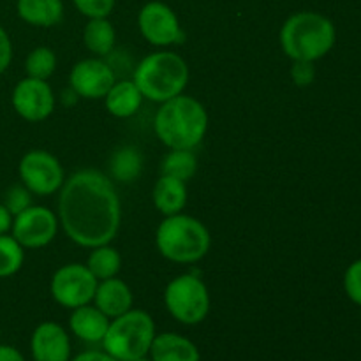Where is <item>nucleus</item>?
I'll return each instance as SVG.
<instances>
[{
    "label": "nucleus",
    "mask_w": 361,
    "mask_h": 361,
    "mask_svg": "<svg viewBox=\"0 0 361 361\" xmlns=\"http://www.w3.org/2000/svg\"><path fill=\"white\" fill-rule=\"evenodd\" d=\"M59 217L66 235L87 249L106 245L122 219L120 197L111 180L95 169H81L63 182Z\"/></svg>",
    "instance_id": "nucleus-1"
},
{
    "label": "nucleus",
    "mask_w": 361,
    "mask_h": 361,
    "mask_svg": "<svg viewBox=\"0 0 361 361\" xmlns=\"http://www.w3.org/2000/svg\"><path fill=\"white\" fill-rule=\"evenodd\" d=\"M161 143L171 150H194L208 130V113L190 95H176L162 102L154 120Z\"/></svg>",
    "instance_id": "nucleus-2"
},
{
    "label": "nucleus",
    "mask_w": 361,
    "mask_h": 361,
    "mask_svg": "<svg viewBox=\"0 0 361 361\" xmlns=\"http://www.w3.org/2000/svg\"><path fill=\"white\" fill-rule=\"evenodd\" d=\"M335 41L337 30L334 21L314 11L295 13L281 28V46L293 62H316L331 51Z\"/></svg>",
    "instance_id": "nucleus-3"
},
{
    "label": "nucleus",
    "mask_w": 361,
    "mask_h": 361,
    "mask_svg": "<svg viewBox=\"0 0 361 361\" xmlns=\"http://www.w3.org/2000/svg\"><path fill=\"white\" fill-rule=\"evenodd\" d=\"M133 81L140 88L143 99L162 104L183 94L189 81V67L176 53L157 51L137 63Z\"/></svg>",
    "instance_id": "nucleus-4"
},
{
    "label": "nucleus",
    "mask_w": 361,
    "mask_h": 361,
    "mask_svg": "<svg viewBox=\"0 0 361 361\" xmlns=\"http://www.w3.org/2000/svg\"><path fill=\"white\" fill-rule=\"evenodd\" d=\"M157 249L173 263H197L208 254L212 236L207 226L190 215H169L159 224L155 235Z\"/></svg>",
    "instance_id": "nucleus-5"
},
{
    "label": "nucleus",
    "mask_w": 361,
    "mask_h": 361,
    "mask_svg": "<svg viewBox=\"0 0 361 361\" xmlns=\"http://www.w3.org/2000/svg\"><path fill=\"white\" fill-rule=\"evenodd\" d=\"M155 323L145 310H127L109 321L102 338V349L118 361H133L148 356L155 338Z\"/></svg>",
    "instance_id": "nucleus-6"
},
{
    "label": "nucleus",
    "mask_w": 361,
    "mask_h": 361,
    "mask_svg": "<svg viewBox=\"0 0 361 361\" xmlns=\"http://www.w3.org/2000/svg\"><path fill=\"white\" fill-rule=\"evenodd\" d=\"M164 303L178 323L200 324L210 312V293L201 279L185 274L166 286Z\"/></svg>",
    "instance_id": "nucleus-7"
},
{
    "label": "nucleus",
    "mask_w": 361,
    "mask_h": 361,
    "mask_svg": "<svg viewBox=\"0 0 361 361\" xmlns=\"http://www.w3.org/2000/svg\"><path fill=\"white\" fill-rule=\"evenodd\" d=\"M99 281L92 275L87 264L71 263L59 268L51 279V296L66 309H78L94 302Z\"/></svg>",
    "instance_id": "nucleus-8"
},
{
    "label": "nucleus",
    "mask_w": 361,
    "mask_h": 361,
    "mask_svg": "<svg viewBox=\"0 0 361 361\" xmlns=\"http://www.w3.org/2000/svg\"><path fill=\"white\" fill-rule=\"evenodd\" d=\"M21 183L37 196H49L62 189L66 176L63 168L55 155L46 150H30L21 157L20 166Z\"/></svg>",
    "instance_id": "nucleus-9"
},
{
    "label": "nucleus",
    "mask_w": 361,
    "mask_h": 361,
    "mask_svg": "<svg viewBox=\"0 0 361 361\" xmlns=\"http://www.w3.org/2000/svg\"><path fill=\"white\" fill-rule=\"evenodd\" d=\"M11 231L23 249H41L55 240L59 221L49 208L32 204L13 219Z\"/></svg>",
    "instance_id": "nucleus-10"
},
{
    "label": "nucleus",
    "mask_w": 361,
    "mask_h": 361,
    "mask_svg": "<svg viewBox=\"0 0 361 361\" xmlns=\"http://www.w3.org/2000/svg\"><path fill=\"white\" fill-rule=\"evenodd\" d=\"M137 27L141 35L154 46L178 44L183 41L178 16L171 7L159 0H152L141 7L137 14Z\"/></svg>",
    "instance_id": "nucleus-11"
},
{
    "label": "nucleus",
    "mask_w": 361,
    "mask_h": 361,
    "mask_svg": "<svg viewBox=\"0 0 361 361\" xmlns=\"http://www.w3.org/2000/svg\"><path fill=\"white\" fill-rule=\"evenodd\" d=\"M11 101L18 115L28 122L46 120L55 109V94L48 81L28 76L14 87Z\"/></svg>",
    "instance_id": "nucleus-12"
},
{
    "label": "nucleus",
    "mask_w": 361,
    "mask_h": 361,
    "mask_svg": "<svg viewBox=\"0 0 361 361\" xmlns=\"http://www.w3.org/2000/svg\"><path fill=\"white\" fill-rule=\"evenodd\" d=\"M116 81L111 66L101 59H85L69 74L71 88L83 99H104Z\"/></svg>",
    "instance_id": "nucleus-13"
},
{
    "label": "nucleus",
    "mask_w": 361,
    "mask_h": 361,
    "mask_svg": "<svg viewBox=\"0 0 361 361\" xmlns=\"http://www.w3.org/2000/svg\"><path fill=\"white\" fill-rule=\"evenodd\" d=\"M34 361H71V341L67 331L53 321L41 323L30 338Z\"/></svg>",
    "instance_id": "nucleus-14"
},
{
    "label": "nucleus",
    "mask_w": 361,
    "mask_h": 361,
    "mask_svg": "<svg viewBox=\"0 0 361 361\" xmlns=\"http://www.w3.org/2000/svg\"><path fill=\"white\" fill-rule=\"evenodd\" d=\"M94 303L104 316L115 319L133 309V291L120 279H106V281H101V284H97Z\"/></svg>",
    "instance_id": "nucleus-15"
},
{
    "label": "nucleus",
    "mask_w": 361,
    "mask_h": 361,
    "mask_svg": "<svg viewBox=\"0 0 361 361\" xmlns=\"http://www.w3.org/2000/svg\"><path fill=\"white\" fill-rule=\"evenodd\" d=\"M109 317L104 316L95 305H83L73 310L69 317V328L80 341L97 344L102 342L109 328Z\"/></svg>",
    "instance_id": "nucleus-16"
},
{
    "label": "nucleus",
    "mask_w": 361,
    "mask_h": 361,
    "mask_svg": "<svg viewBox=\"0 0 361 361\" xmlns=\"http://www.w3.org/2000/svg\"><path fill=\"white\" fill-rule=\"evenodd\" d=\"M148 356L152 361H201L196 344L173 331L155 335Z\"/></svg>",
    "instance_id": "nucleus-17"
},
{
    "label": "nucleus",
    "mask_w": 361,
    "mask_h": 361,
    "mask_svg": "<svg viewBox=\"0 0 361 361\" xmlns=\"http://www.w3.org/2000/svg\"><path fill=\"white\" fill-rule=\"evenodd\" d=\"M152 200H154L155 208L166 217L182 214L187 204L185 182L173 178V176L161 175V178L154 185Z\"/></svg>",
    "instance_id": "nucleus-18"
},
{
    "label": "nucleus",
    "mask_w": 361,
    "mask_h": 361,
    "mask_svg": "<svg viewBox=\"0 0 361 361\" xmlns=\"http://www.w3.org/2000/svg\"><path fill=\"white\" fill-rule=\"evenodd\" d=\"M104 102L108 111L116 118H129L136 115L141 108L143 95L133 80L130 81H115L104 95Z\"/></svg>",
    "instance_id": "nucleus-19"
},
{
    "label": "nucleus",
    "mask_w": 361,
    "mask_h": 361,
    "mask_svg": "<svg viewBox=\"0 0 361 361\" xmlns=\"http://www.w3.org/2000/svg\"><path fill=\"white\" fill-rule=\"evenodd\" d=\"M18 16L34 27H53L63 18L62 0H18Z\"/></svg>",
    "instance_id": "nucleus-20"
},
{
    "label": "nucleus",
    "mask_w": 361,
    "mask_h": 361,
    "mask_svg": "<svg viewBox=\"0 0 361 361\" xmlns=\"http://www.w3.org/2000/svg\"><path fill=\"white\" fill-rule=\"evenodd\" d=\"M85 46L97 56H106L113 51L116 41L115 28L108 18H92L83 30Z\"/></svg>",
    "instance_id": "nucleus-21"
},
{
    "label": "nucleus",
    "mask_w": 361,
    "mask_h": 361,
    "mask_svg": "<svg viewBox=\"0 0 361 361\" xmlns=\"http://www.w3.org/2000/svg\"><path fill=\"white\" fill-rule=\"evenodd\" d=\"M113 178L122 183H130L141 175L143 155L136 147H122L113 154L109 161Z\"/></svg>",
    "instance_id": "nucleus-22"
},
{
    "label": "nucleus",
    "mask_w": 361,
    "mask_h": 361,
    "mask_svg": "<svg viewBox=\"0 0 361 361\" xmlns=\"http://www.w3.org/2000/svg\"><path fill=\"white\" fill-rule=\"evenodd\" d=\"M87 268L97 281L116 277V274L122 268V256H120L118 250L109 247V243L94 247V250L88 256Z\"/></svg>",
    "instance_id": "nucleus-23"
},
{
    "label": "nucleus",
    "mask_w": 361,
    "mask_h": 361,
    "mask_svg": "<svg viewBox=\"0 0 361 361\" xmlns=\"http://www.w3.org/2000/svg\"><path fill=\"white\" fill-rule=\"evenodd\" d=\"M197 169V159L192 150H171L161 164V173L166 176H173L176 180L187 182L194 176Z\"/></svg>",
    "instance_id": "nucleus-24"
},
{
    "label": "nucleus",
    "mask_w": 361,
    "mask_h": 361,
    "mask_svg": "<svg viewBox=\"0 0 361 361\" xmlns=\"http://www.w3.org/2000/svg\"><path fill=\"white\" fill-rule=\"evenodd\" d=\"M25 261V250L13 235H0V279L20 271Z\"/></svg>",
    "instance_id": "nucleus-25"
},
{
    "label": "nucleus",
    "mask_w": 361,
    "mask_h": 361,
    "mask_svg": "<svg viewBox=\"0 0 361 361\" xmlns=\"http://www.w3.org/2000/svg\"><path fill=\"white\" fill-rule=\"evenodd\" d=\"M56 69V56L53 49L46 48V46H39V48L32 49L28 53L27 60H25V71H27L28 78H35V80H48Z\"/></svg>",
    "instance_id": "nucleus-26"
},
{
    "label": "nucleus",
    "mask_w": 361,
    "mask_h": 361,
    "mask_svg": "<svg viewBox=\"0 0 361 361\" xmlns=\"http://www.w3.org/2000/svg\"><path fill=\"white\" fill-rule=\"evenodd\" d=\"M4 207L11 212L13 217H16L18 214L32 207V192L25 185H13L4 196Z\"/></svg>",
    "instance_id": "nucleus-27"
},
{
    "label": "nucleus",
    "mask_w": 361,
    "mask_h": 361,
    "mask_svg": "<svg viewBox=\"0 0 361 361\" xmlns=\"http://www.w3.org/2000/svg\"><path fill=\"white\" fill-rule=\"evenodd\" d=\"M344 291L353 303L361 307V259L353 261L345 270Z\"/></svg>",
    "instance_id": "nucleus-28"
},
{
    "label": "nucleus",
    "mask_w": 361,
    "mask_h": 361,
    "mask_svg": "<svg viewBox=\"0 0 361 361\" xmlns=\"http://www.w3.org/2000/svg\"><path fill=\"white\" fill-rule=\"evenodd\" d=\"M76 9L88 20L92 18H108L115 7V0H73Z\"/></svg>",
    "instance_id": "nucleus-29"
},
{
    "label": "nucleus",
    "mask_w": 361,
    "mask_h": 361,
    "mask_svg": "<svg viewBox=\"0 0 361 361\" xmlns=\"http://www.w3.org/2000/svg\"><path fill=\"white\" fill-rule=\"evenodd\" d=\"M291 78L298 87H309L316 80V67L314 62H305V60H295L291 69Z\"/></svg>",
    "instance_id": "nucleus-30"
},
{
    "label": "nucleus",
    "mask_w": 361,
    "mask_h": 361,
    "mask_svg": "<svg viewBox=\"0 0 361 361\" xmlns=\"http://www.w3.org/2000/svg\"><path fill=\"white\" fill-rule=\"evenodd\" d=\"M13 60V44H11L9 34L0 27V74L6 73L7 67Z\"/></svg>",
    "instance_id": "nucleus-31"
},
{
    "label": "nucleus",
    "mask_w": 361,
    "mask_h": 361,
    "mask_svg": "<svg viewBox=\"0 0 361 361\" xmlns=\"http://www.w3.org/2000/svg\"><path fill=\"white\" fill-rule=\"evenodd\" d=\"M71 361H118V360L109 356L106 351H85V353H80L78 356H74Z\"/></svg>",
    "instance_id": "nucleus-32"
},
{
    "label": "nucleus",
    "mask_w": 361,
    "mask_h": 361,
    "mask_svg": "<svg viewBox=\"0 0 361 361\" xmlns=\"http://www.w3.org/2000/svg\"><path fill=\"white\" fill-rule=\"evenodd\" d=\"M0 361H25V358L13 345H0Z\"/></svg>",
    "instance_id": "nucleus-33"
},
{
    "label": "nucleus",
    "mask_w": 361,
    "mask_h": 361,
    "mask_svg": "<svg viewBox=\"0 0 361 361\" xmlns=\"http://www.w3.org/2000/svg\"><path fill=\"white\" fill-rule=\"evenodd\" d=\"M13 215L11 212L4 207V203H0V235H7V231H11L13 228Z\"/></svg>",
    "instance_id": "nucleus-34"
},
{
    "label": "nucleus",
    "mask_w": 361,
    "mask_h": 361,
    "mask_svg": "<svg viewBox=\"0 0 361 361\" xmlns=\"http://www.w3.org/2000/svg\"><path fill=\"white\" fill-rule=\"evenodd\" d=\"M133 361H152L150 358H147V356H145V358H137V360H133Z\"/></svg>",
    "instance_id": "nucleus-35"
}]
</instances>
